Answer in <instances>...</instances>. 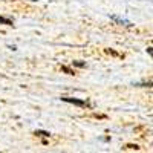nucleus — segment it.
I'll use <instances>...</instances> for the list:
<instances>
[{"label":"nucleus","instance_id":"20e7f679","mask_svg":"<svg viewBox=\"0 0 153 153\" xmlns=\"http://www.w3.org/2000/svg\"><path fill=\"white\" fill-rule=\"evenodd\" d=\"M34 135L42 136V138H49V136H51V133H49V132H45V130H35V133H34Z\"/></svg>","mask_w":153,"mask_h":153},{"label":"nucleus","instance_id":"7ed1b4c3","mask_svg":"<svg viewBox=\"0 0 153 153\" xmlns=\"http://www.w3.org/2000/svg\"><path fill=\"white\" fill-rule=\"evenodd\" d=\"M0 23H2V25H6V26H12V25H14L11 19H6V17H2V16H0Z\"/></svg>","mask_w":153,"mask_h":153},{"label":"nucleus","instance_id":"6e6552de","mask_svg":"<svg viewBox=\"0 0 153 153\" xmlns=\"http://www.w3.org/2000/svg\"><path fill=\"white\" fill-rule=\"evenodd\" d=\"M124 149H129V150H139V147L136 144H127Z\"/></svg>","mask_w":153,"mask_h":153},{"label":"nucleus","instance_id":"9d476101","mask_svg":"<svg viewBox=\"0 0 153 153\" xmlns=\"http://www.w3.org/2000/svg\"><path fill=\"white\" fill-rule=\"evenodd\" d=\"M147 52H149V54L153 57V48H147Z\"/></svg>","mask_w":153,"mask_h":153},{"label":"nucleus","instance_id":"39448f33","mask_svg":"<svg viewBox=\"0 0 153 153\" xmlns=\"http://www.w3.org/2000/svg\"><path fill=\"white\" fill-rule=\"evenodd\" d=\"M135 86H139V87H153V81H144V83H138V84H135Z\"/></svg>","mask_w":153,"mask_h":153},{"label":"nucleus","instance_id":"f257e3e1","mask_svg":"<svg viewBox=\"0 0 153 153\" xmlns=\"http://www.w3.org/2000/svg\"><path fill=\"white\" fill-rule=\"evenodd\" d=\"M63 101H66V103H71V104H75V106H80V107H89L91 104L87 103L86 100H80V98H71V97H61Z\"/></svg>","mask_w":153,"mask_h":153},{"label":"nucleus","instance_id":"0eeeda50","mask_svg":"<svg viewBox=\"0 0 153 153\" xmlns=\"http://www.w3.org/2000/svg\"><path fill=\"white\" fill-rule=\"evenodd\" d=\"M72 65L76 68H86V63L84 61H72Z\"/></svg>","mask_w":153,"mask_h":153},{"label":"nucleus","instance_id":"f03ea898","mask_svg":"<svg viewBox=\"0 0 153 153\" xmlns=\"http://www.w3.org/2000/svg\"><path fill=\"white\" fill-rule=\"evenodd\" d=\"M110 19H112L113 22L120 23V25H124V26H132V23H130V22H127V20H124V19H120V17H117V16H112Z\"/></svg>","mask_w":153,"mask_h":153},{"label":"nucleus","instance_id":"423d86ee","mask_svg":"<svg viewBox=\"0 0 153 153\" xmlns=\"http://www.w3.org/2000/svg\"><path fill=\"white\" fill-rule=\"evenodd\" d=\"M61 71H63V72H66L68 75H74V74H75V72H74L71 68H68V66H65V65L61 66Z\"/></svg>","mask_w":153,"mask_h":153},{"label":"nucleus","instance_id":"1a4fd4ad","mask_svg":"<svg viewBox=\"0 0 153 153\" xmlns=\"http://www.w3.org/2000/svg\"><path fill=\"white\" fill-rule=\"evenodd\" d=\"M106 52H107V54H112V55H115V57H118V54H117V52H115V51H110V49H107V51H106Z\"/></svg>","mask_w":153,"mask_h":153}]
</instances>
